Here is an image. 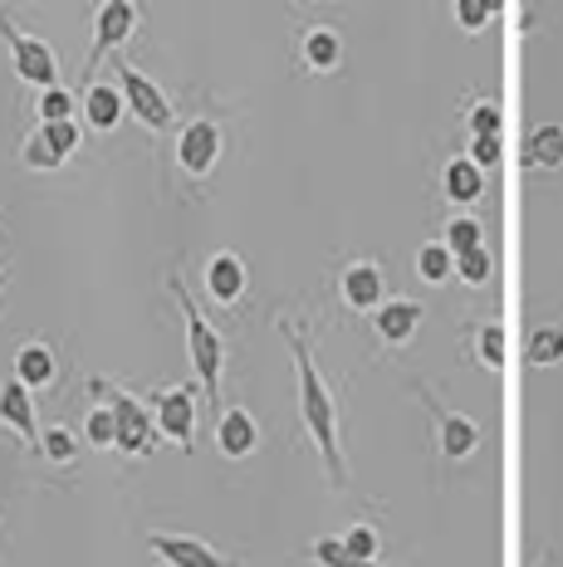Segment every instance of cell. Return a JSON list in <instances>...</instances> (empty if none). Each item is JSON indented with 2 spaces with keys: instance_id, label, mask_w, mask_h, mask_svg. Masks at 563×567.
Returning a JSON list of instances; mask_svg holds the SVG:
<instances>
[{
  "instance_id": "1",
  "label": "cell",
  "mask_w": 563,
  "mask_h": 567,
  "mask_svg": "<svg viewBox=\"0 0 563 567\" xmlns=\"http://www.w3.org/2000/svg\"><path fill=\"white\" fill-rule=\"evenodd\" d=\"M279 333H285L289 352H295V368H299V416H304V431L314 435L319 445L324 465H328V480L334 484H348V465H344V445H338V406H334V392L324 386V372L314 362V348H309V333L295 328L289 318H279Z\"/></svg>"
},
{
  "instance_id": "2",
  "label": "cell",
  "mask_w": 563,
  "mask_h": 567,
  "mask_svg": "<svg viewBox=\"0 0 563 567\" xmlns=\"http://www.w3.org/2000/svg\"><path fill=\"white\" fill-rule=\"evenodd\" d=\"M167 289L177 293V309H182V318H186V348H192V368H196V377H202L211 406H216L221 372H226V342H221V333L206 323L202 309L192 303V289H186V279H182V275H172V279H167Z\"/></svg>"
},
{
  "instance_id": "3",
  "label": "cell",
  "mask_w": 563,
  "mask_h": 567,
  "mask_svg": "<svg viewBox=\"0 0 563 567\" xmlns=\"http://www.w3.org/2000/svg\"><path fill=\"white\" fill-rule=\"evenodd\" d=\"M89 396L93 401L103 396L113 406V416H119V445H113V451H123V455H152V445H157V421H152V411H147L143 396L113 386L109 377H93Z\"/></svg>"
},
{
  "instance_id": "4",
  "label": "cell",
  "mask_w": 563,
  "mask_h": 567,
  "mask_svg": "<svg viewBox=\"0 0 563 567\" xmlns=\"http://www.w3.org/2000/svg\"><path fill=\"white\" fill-rule=\"evenodd\" d=\"M0 40L10 44V64H16L20 84H34V89H60V64H54V50L30 30H16L10 16L0 10Z\"/></svg>"
},
{
  "instance_id": "5",
  "label": "cell",
  "mask_w": 563,
  "mask_h": 567,
  "mask_svg": "<svg viewBox=\"0 0 563 567\" xmlns=\"http://www.w3.org/2000/svg\"><path fill=\"white\" fill-rule=\"evenodd\" d=\"M137 25H143V10H137L133 0H103L99 16H93V44H89V59H84V79H89V84H93V69H99V59L133 40Z\"/></svg>"
},
{
  "instance_id": "6",
  "label": "cell",
  "mask_w": 563,
  "mask_h": 567,
  "mask_svg": "<svg viewBox=\"0 0 563 567\" xmlns=\"http://www.w3.org/2000/svg\"><path fill=\"white\" fill-rule=\"evenodd\" d=\"M119 89H123L127 113H133L137 123L152 127V133H167V127H172V103H167V93H162L143 74V69H137V64H119Z\"/></svg>"
},
{
  "instance_id": "7",
  "label": "cell",
  "mask_w": 563,
  "mask_h": 567,
  "mask_svg": "<svg viewBox=\"0 0 563 567\" xmlns=\"http://www.w3.org/2000/svg\"><path fill=\"white\" fill-rule=\"evenodd\" d=\"M221 162V127L216 117H192V123L177 127V167L192 176V182H206Z\"/></svg>"
},
{
  "instance_id": "8",
  "label": "cell",
  "mask_w": 563,
  "mask_h": 567,
  "mask_svg": "<svg viewBox=\"0 0 563 567\" xmlns=\"http://www.w3.org/2000/svg\"><path fill=\"white\" fill-rule=\"evenodd\" d=\"M152 421H157V435H167V441H177L182 451H192L196 445V396L192 386H162V392H152Z\"/></svg>"
},
{
  "instance_id": "9",
  "label": "cell",
  "mask_w": 563,
  "mask_h": 567,
  "mask_svg": "<svg viewBox=\"0 0 563 567\" xmlns=\"http://www.w3.org/2000/svg\"><path fill=\"white\" fill-rule=\"evenodd\" d=\"M147 548L162 567H240L236 558H221L211 543L192 534H147Z\"/></svg>"
},
{
  "instance_id": "10",
  "label": "cell",
  "mask_w": 563,
  "mask_h": 567,
  "mask_svg": "<svg viewBox=\"0 0 563 567\" xmlns=\"http://www.w3.org/2000/svg\"><path fill=\"white\" fill-rule=\"evenodd\" d=\"M74 152H79V123H40V133L20 152V162L44 172V167H64Z\"/></svg>"
},
{
  "instance_id": "11",
  "label": "cell",
  "mask_w": 563,
  "mask_h": 567,
  "mask_svg": "<svg viewBox=\"0 0 563 567\" xmlns=\"http://www.w3.org/2000/svg\"><path fill=\"white\" fill-rule=\"evenodd\" d=\"M421 401H427V411L437 416V445H441V455L446 460H465V455H475V445H480V425L471 416H461V411H446L431 392H421Z\"/></svg>"
},
{
  "instance_id": "12",
  "label": "cell",
  "mask_w": 563,
  "mask_h": 567,
  "mask_svg": "<svg viewBox=\"0 0 563 567\" xmlns=\"http://www.w3.org/2000/svg\"><path fill=\"white\" fill-rule=\"evenodd\" d=\"M338 299L354 313H378L382 309V269L372 265V259L344 265V275H338Z\"/></svg>"
},
{
  "instance_id": "13",
  "label": "cell",
  "mask_w": 563,
  "mask_h": 567,
  "mask_svg": "<svg viewBox=\"0 0 563 567\" xmlns=\"http://www.w3.org/2000/svg\"><path fill=\"white\" fill-rule=\"evenodd\" d=\"M295 54L309 74H334V69L344 64V40H338L334 25H309L295 40Z\"/></svg>"
},
{
  "instance_id": "14",
  "label": "cell",
  "mask_w": 563,
  "mask_h": 567,
  "mask_svg": "<svg viewBox=\"0 0 563 567\" xmlns=\"http://www.w3.org/2000/svg\"><path fill=\"white\" fill-rule=\"evenodd\" d=\"M421 318H427V309H421L417 299H382V309L372 313V328H378L382 342L402 348V342H412V333L421 328Z\"/></svg>"
},
{
  "instance_id": "15",
  "label": "cell",
  "mask_w": 563,
  "mask_h": 567,
  "mask_svg": "<svg viewBox=\"0 0 563 567\" xmlns=\"http://www.w3.org/2000/svg\"><path fill=\"white\" fill-rule=\"evenodd\" d=\"M245 284H250V275H245V259H240L236 250L211 255V265H206V289H211V299L231 309V303L245 299Z\"/></svg>"
},
{
  "instance_id": "16",
  "label": "cell",
  "mask_w": 563,
  "mask_h": 567,
  "mask_svg": "<svg viewBox=\"0 0 563 567\" xmlns=\"http://www.w3.org/2000/svg\"><path fill=\"white\" fill-rule=\"evenodd\" d=\"M255 445H260V425H255V416L245 406H231L226 416L216 421V451L226 460H245V455H255Z\"/></svg>"
},
{
  "instance_id": "17",
  "label": "cell",
  "mask_w": 563,
  "mask_h": 567,
  "mask_svg": "<svg viewBox=\"0 0 563 567\" xmlns=\"http://www.w3.org/2000/svg\"><path fill=\"white\" fill-rule=\"evenodd\" d=\"M0 425H6V431H16L20 441L40 445V425H34L30 386H20V382H0Z\"/></svg>"
},
{
  "instance_id": "18",
  "label": "cell",
  "mask_w": 563,
  "mask_h": 567,
  "mask_svg": "<svg viewBox=\"0 0 563 567\" xmlns=\"http://www.w3.org/2000/svg\"><path fill=\"white\" fill-rule=\"evenodd\" d=\"M123 113H127L123 89H113V84H89L84 89V117H89L93 133H113V127L123 123Z\"/></svg>"
},
{
  "instance_id": "19",
  "label": "cell",
  "mask_w": 563,
  "mask_h": 567,
  "mask_svg": "<svg viewBox=\"0 0 563 567\" xmlns=\"http://www.w3.org/2000/svg\"><path fill=\"white\" fill-rule=\"evenodd\" d=\"M465 333H471L475 362L485 372H504V368H510V333H504V323H471Z\"/></svg>"
},
{
  "instance_id": "20",
  "label": "cell",
  "mask_w": 563,
  "mask_h": 567,
  "mask_svg": "<svg viewBox=\"0 0 563 567\" xmlns=\"http://www.w3.org/2000/svg\"><path fill=\"white\" fill-rule=\"evenodd\" d=\"M441 186H446V196L451 200L471 206V200L485 196V172H480L471 157H451L446 162V172H441Z\"/></svg>"
},
{
  "instance_id": "21",
  "label": "cell",
  "mask_w": 563,
  "mask_h": 567,
  "mask_svg": "<svg viewBox=\"0 0 563 567\" xmlns=\"http://www.w3.org/2000/svg\"><path fill=\"white\" fill-rule=\"evenodd\" d=\"M54 352L44 348V342H25V348L16 352V382L20 386H30V392H40V386H50L54 382Z\"/></svg>"
},
{
  "instance_id": "22",
  "label": "cell",
  "mask_w": 563,
  "mask_h": 567,
  "mask_svg": "<svg viewBox=\"0 0 563 567\" xmlns=\"http://www.w3.org/2000/svg\"><path fill=\"white\" fill-rule=\"evenodd\" d=\"M524 167H563V127L544 123L530 133V147H524Z\"/></svg>"
},
{
  "instance_id": "23",
  "label": "cell",
  "mask_w": 563,
  "mask_h": 567,
  "mask_svg": "<svg viewBox=\"0 0 563 567\" xmlns=\"http://www.w3.org/2000/svg\"><path fill=\"white\" fill-rule=\"evenodd\" d=\"M446 250H451L455 259L461 255H471V250H485V226H480L475 216H455L451 226H446Z\"/></svg>"
},
{
  "instance_id": "24",
  "label": "cell",
  "mask_w": 563,
  "mask_h": 567,
  "mask_svg": "<svg viewBox=\"0 0 563 567\" xmlns=\"http://www.w3.org/2000/svg\"><path fill=\"white\" fill-rule=\"evenodd\" d=\"M417 269H421V279L427 284H446L451 279V269H455V255L446 250L441 240H431V245H421L417 250Z\"/></svg>"
},
{
  "instance_id": "25",
  "label": "cell",
  "mask_w": 563,
  "mask_h": 567,
  "mask_svg": "<svg viewBox=\"0 0 563 567\" xmlns=\"http://www.w3.org/2000/svg\"><path fill=\"white\" fill-rule=\"evenodd\" d=\"M465 127H471V142L475 137H495L500 142V133H504V109L495 99H480L475 109H471V117H465Z\"/></svg>"
},
{
  "instance_id": "26",
  "label": "cell",
  "mask_w": 563,
  "mask_h": 567,
  "mask_svg": "<svg viewBox=\"0 0 563 567\" xmlns=\"http://www.w3.org/2000/svg\"><path fill=\"white\" fill-rule=\"evenodd\" d=\"M530 362L534 368H554V362H563V328H534Z\"/></svg>"
},
{
  "instance_id": "27",
  "label": "cell",
  "mask_w": 563,
  "mask_h": 567,
  "mask_svg": "<svg viewBox=\"0 0 563 567\" xmlns=\"http://www.w3.org/2000/svg\"><path fill=\"white\" fill-rule=\"evenodd\" d=\"M84 435L93 445H119V416H113V406L109 401H93V411H89V421H84Z\"/></svg>"
},
{
  "instance_id": "28",
  "label": "cell",
  "mask_w": 563,
  "mask_h": 567,
  "mask_svg": "<svg viewBox=\"0 0 563 567\" xmlns=\"http://www.w3.org/2000/svg\"><path fill=\"white\" fill-rule=\"evenodd\" d=\"M74 93H69L64 84L60 89H44L40 93V123H74Z\"/></svg>"
},
{
  "instance_id": "29",
  "label": "cell",
  "mask_w": 563,
  "mask_h": 567,
  "mask_svg": "<svg viewBox=\"0 0 563 567\" xmlns=\"http://www.w3.org/2000/svg\"><path fill=\"white\" fill-rule=\"evenodd\" d=\"M338 543H344V553H354V558H362V563H378V548H382V538H378L372 524H354Z\"/></svg>"
},
{
  "instance_id": "30",
  "label": "cell",
  "mask_w": 563,
  "mask_h": 567,
  "mask_svg": "<svg viewBox=\"0 0 563 567\" xmlns=\"http://www.w3.org/2000/svg\"><path fill=\"white\" fill-rule=\"evenodd\" d=\"M309 558L319 567H378V563H362V558H354V553H344V543L338 538H319L309 548Z\"/></svg>"
},
{
  "instance_id": "31",
  "label": "cell",
  "mask_w": 563,
  "mask_h": 567,
  "mask_svg": "<svg viewBox=\"0 0 563 567\" xmlns=\"http://www.w3.org/2000/svg\"><path fill=\"white\" fill-rule=\"evenodd\" d=\"M40 451L50 460H60V465H69V460L79 455V441H74V431H64V425H50V431H40Z\"/></svg>"
},
{
  "instance_id": "32",
  "label": "cell",
  "mask_w": 563,
  "mask_h": 567,
  "mask_svg": "<svg viewBox=\"0 0 563 567\" xmlns=\"http://www.w3.org/2000/svg\"><path fill=\"white\" fill-rule=\"evenodd\" d=\"M455 275L471 284V289H480V284H490V275H495V259H490V250H471L455 259Z\"/></svg>"
},
{
  "instance_id": "33",
  "label": "cell",
  "mask_w": 563,
  "mask_h": 567,
  "mask_svg": "<svg viewBox=\"0 0 563 567\" xmlns=\"http://www.w3.org/2000/svg\"><path fill=\"white\" fill-rule=\"evenodd\" d=\"M451 16L461 20V30H485V20H490V0H455L451 6Z\"/></svg>"
},
{
  "instance_id": "34",
  "label": "cell",
  "mask_w": 563,
  "mask_h": 567,
  "mask_svg": "<svg viewBox=\"0 0 563 567\" xmlns=\"http://www.w3.org/2000/svg\"><path fill=\"white\" fill-rule=\"evenodd\" d=\"M465 157H471L480 172H490V167H500V157H504V152H500V142H495V137H475Z\"/></svg>"
},
{
  "instance_id": "35",
  "label": "cell",
  "mask_w": 563,
  "mask_h": 567,
  "mask_svg": "<svg viewBox=\"0 0 563 567\" xmlns=\"http://www.w3.org/2000/svg\"><path fill=\"white\" fill-rule=\"evenodd\" d=\"M534 567H554V558H549V553H544V558H539V563H534Z\"/></svg>"
}]
</instances>
